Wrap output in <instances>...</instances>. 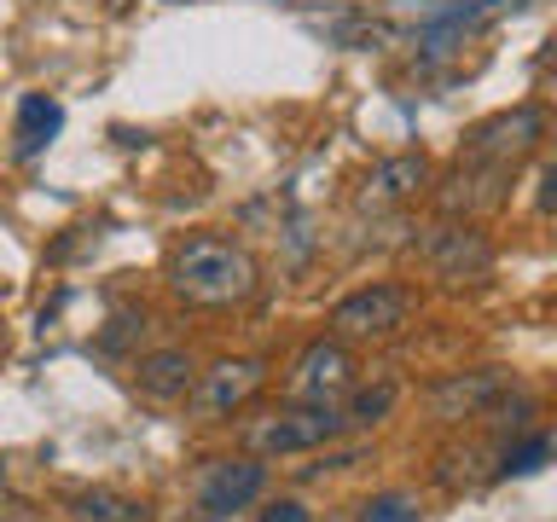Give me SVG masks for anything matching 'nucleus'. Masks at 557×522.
<instances>
[{
    "label": "nucleus",
    "mask_w": 557,
    "mask_h": 522,
    "mask_svg": "<svg viewBox=\"0 0 557 522\" xmlns=\"http://www.w3.org/2000/svg\"><path fill=\"white\" fill-rule=\"evenodd\" d=\"M169 285H174V296H186L191 308H238L256 296L261 268L244 244L203 233V238H186L181 250L169 256Z\"/></svg>",
    "instance_id": "obj_1"
},
{
    "label": "nucleus",
    "mask_w": 557,
    "mask_h": 522,
    "mask_svg": "<svg viewBox=\"0 0 557 522\" xmlns=\"http://www.w3.org/2000/svg\"><path fill=\"white\" fill-rule=\"evenodd\" d=\"M412 320V290L400 285H360L331 308V337L337 343H389Z\"/></svg>",
    "instance_id": "obj_2"
},
{
    "label": "nucleus",
    "mask_w": 557,
    "mask_h": 522,
    "mask_svg": "<svg viewBox=\"0 0 557 522\" xmlns=\"http://www.w3.org/2000/svg\"><path fill=\"white\" fill-rule=\"evenodd\" d=\"M546 146V111L540 104H517V111H499L476 122L465 134V157L470 163H499V169H517Z\"/></svg>",
    "instance_id": "obj_3"
},
{
    "label": "nucleus",
    "mask_w": 557,
    "mask_h": 522,
    "mask_svg": "<svg viewBox=\"0 0 557 522\" xmlns=\"http://www.w3.org/2000/svg\"><path fill=\"white\" fill-rule=\"evenodd\" d=\"M343 435V412L331 407V400H302V407H285L273 418H261V424L244 430V442L256 452H313V447H331Z\"/></svg>",
    "instance_id": "obj_4"
},
{
    "label": "nucleus",
    "mask_w": 557,
    "mask_h": 522,
    "mask_svg": "<svg viewBox=\"0 0 557 522\" xmlns=\"http://www.w3.org/2000/svg\"><path fill=\"white\" fill-rule=\"evenodd\" d=\"M418 256H424V268L435 278H487L494 273V238L482 233L476 221H435L424 226V238H418Z\"/></svg>",
    "instance_id": "obj_5"
},
{
    "label": "nucleus",
    "mask_w": 557,
    "mask_h": 522,
    "mask_svg": "<svg viewBox=\"0 0 557 522\" xmlns=\"http://www.w3.org/2000/svg\"><path fill=\"white\" fill-rule=\"evenodd\" d=\"M505 198H511V169H499V163H470V157H459V169L442 181V191H435V203H442L447 221L494 215Z\"/></svg>",
    "instance_id": "obj_6"
},
{
    "label": "nucleus",
    "mask_w": 557,
    "mask_h": 522,
    "mask_svg": "<svg viewBox=\"0 0 557 522\" xmlns=\"http://www.w3.org/2000/svg\"><path fill=\"white\" fill-rule=\"evenodd\" d=\"M511 389V372L505 365H482V372H453L430 389V412L442 424H465V418H482L494 400H505Z\"/></svg>",
    "instance_id": "obj_7"
},
{
    "label": "nucleus",
    "mask_w": 557,
    "mask_h": 522,
    "mask_svg": "<svg viewBox=\"0 0 557 522\" xmlns=\"http://www.w3.org/2000/svg\"><path fill=\"white\" fill-rule=\"evenodd\" d=\"M268 383V360H221L215 372H203L198 395H191V418H226Z\"/></svg>",
    "instance_id": "obj_8"
},
{
    "label": "nucleus",
    "mask_w": 557,
    "mask_h": 522,
    "mask_svg": "<svg viewBox=\"0 0 557 522\" xmlns=\"http://www.w3.org/2000/svg\"><path fill=\"white\" fill-rule=\"evenodd\" d=\"M348 383H355V360H348V348L337 337H320L313 348H302V360H296L290 395L296 400H337Z\"/></svg>",
    "instance_id": "obj_9"
},
{
    "label": "nucleus",
    "mask_w": 557,
    "mask_h": 522,
    "mask_svg": "<svg viewBox=\"0 0 557 522\" xmlns=\"http://www.w3.org/2000/svg\"><path fill=\"white\" fill-rule=\"evenodd\" d=\"M424 186H430V163H424V151L383 157V163H377L372 174H366V186H360V209H395V203L418 198Z\"/></svg>",
    "instance_id": "obj_10"
},
{
    "label": "nucleus",
    "mask_w": 557,
    "mask_h": 522,
    "mask_svg": "<svg viewBox=\"0 0 557 522\" xmlns=\"http://www.w3.org/2000/svg\"><path fill=\"white\" fill-rule=\"evenodd\" d=\"M261 487H268V464L221 459L215 470H209V482H203V511L209 517H233V511H244V505L261 499Z\"/></svg>",
    "instance_id": "obj_11"
},
{
    "label": "nucleus",
    "mask_w": 557,
    "mask_h": 522,
    "mask_svg": "<svg viewBox=\"0 0 557 522\" xmlns=\"http://www.w3.org/2000/svg\"><path fill=\"white\" fill-rule=\"evenodd\" d=\"M191 383H198V365H191L186 348H157V355L134 360V389L151 400H181L191 395Z\"/></svg>",
    "instance_id": "obj_12"
},
{
    "label": "nucleus",
    "mask_w": 557,
    "mask_h": 522,
    "mask_svg": "<svg viewBox=\"0 0 557 522\" xmlns=\"http://www.w3.org/2000/svg\"><path fill=\"white\" fill-rule=\"evenodd\" d=\"M59 128H64V104L47 94H24V104H17V157H35Z\"/></svg>",
    "instance_id": "obj_13"
},
{
    "label": "nucleus",
    "mask_w": 557,
    "mask_h": 522,
    "mask_svg": "<svg viewBox=\"0 0 557 522\" xmlns=\"http://www.w3.org/2000/svg\"><path fill=\"white\" fill-rule=\"evenodd\" d=\"M70 511H76V522H146V505L122 499V494H76L70 499Z\"/></svg>",
    "instance_id": "obj_14"
},
{
    "label": "nucleus",
    "mask_w": 557,
    "mask_h": 522,
    "mask_svg": "<svg viewBox=\"0 0 557 522\" xmlns=\"http://www.w3.org/2000/svg\"><path fill=\"white\" fill-rule=\"evenodd\" d=\"M395 400H400L395 383H372V389H360L355 400H348V412H343V430H372V424H383V418L395 412Z\"/></svg>",
    "instance_id": "obj_15"
},
{
    "label": "nucleus",
    "mask_w": 557,
    "mask_h": 522,
    "mask_svg": "<svg viewBox=\"0 0 557 522\" xmlns=\"http://www.w3.org/2000/svg\"><path fill=\"white\" fill-rule=\"evenodd\" d=\"M552 459V435L546 430H534L522 447H505V464H499V476H534L540 464Z\"/></svg>",
    "instance_id": "obj_16"
},
{
    "label": "nucleus",
    "mask_w": 557,
    "mask_h": 522,
    "mask_svg": "<svg viewBox=\"0 0 557 522\" xmlns=\"http://www.w3.org/2000/svg\"><path fill=\"white\" fill-rule=\"evenodd\" d=\"M325 35H331L337 47H383V41H389V29L372 24V17H331Z\"/></svg>",
    "instance_id": "obj_17"
},
{
    "label": "nucleus",
    "mask_w": 557,
    "mask_h": 522,
    "mask_svg": "<svg viewBox=\"0 0 557 522\" xmlns=\"http://www.w3.org/2000/svg\"><path fill=\"white\" fill-rule=\"evenodd\" d=\"M146 325H151L146 313H116V320L99 331V343H94V348H99V355H122V348H134L139 337H146Z\"/></svg>",
    "instance_id": "obj_18"
},
{
    "label": "nucleus",
    "mask_w": 557,
    "mask_h": 522,
    "mask_svg": "<svg viewBox=\"0 0 557 522\" xmlns=\"http://www.w3.org/2000/svg\"><path fill=\"white\" fill-rule=\"evenodd\" d=\"M360 522H418V499L412 494H372L360 505Z\"/></svg>",
    "instance_id": "obj_19"
},
{
    "label": "nucleus",
    "mask_w": 557,
    "mask_h": 522,
    "mask_svg": "<svg viewBox=\"0 0 557 522\" xmlns=\"http://www.w3.org/2000/svg\"><path fill=\"white\" fill-rule=\"evenodd\" d=\"M256 522H308V505L302 499H268L256 511Z\"/></svg>",
    "instance_id": "obj_20"
},
{
    "label": "nucleus",
    "mask_w": 557,
    "mask_h": 522,
    "mask_svg": "<svg viewBox=\"0 0 557 522\" xmlns=\"http://www.w3.org/2000/svg\"><path fill=\"white\" fill-rule=\"evenodd\" d=\"M552 186H557V169H540V209H552Z\"/></svg>",
    "instance_id": "obj_21"
},
{
    "label": "nucleus",
    "mask_w": 557,
    "mask_h": 522,
    "mask_svg": "<svg viewBox=\"0 0 557 522\" xmlns=\"http://www.w3.org/2000/svg\"><path fill=\"white\" fill-rule=\"evenodd\" d=\"M0 522H41V517L24 511V505H7V511H0Z\"/></svg>",
    "instance_id": "obj_22"
},
{
    "label": "nucleus",
    "mask_w": 557,
    "mask_h": 522,
    "mask_svg": "<svg viewBox=\"0 0 557 522\" xmlns=\"http://www.w3.org/2000/svg\"><path fill=\"white\" fill-rule=\"evenodd\" d=\"M0 476H7V470H0Z\"/></svg>",
    "instance_id": "obj_23"
}]
</instances>
